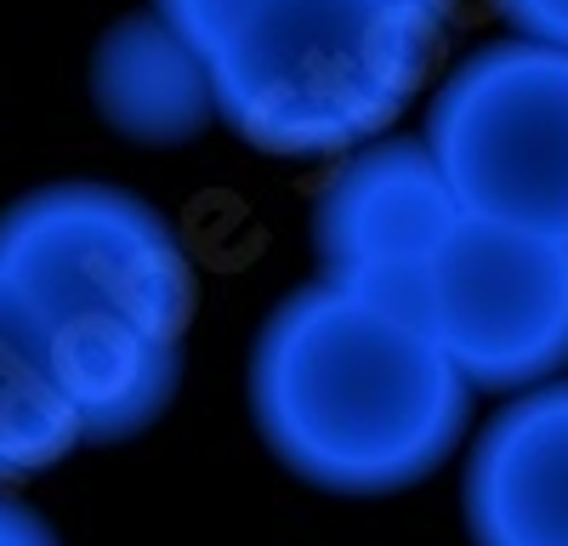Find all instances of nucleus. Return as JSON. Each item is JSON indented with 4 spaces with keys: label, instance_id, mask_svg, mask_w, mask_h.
Returning a JSON list of instances; mask_svg holds the SVG:
<instances>
[{
    "label": "nucleus",
    "instance_id": "39448f33",
    "mask_svg": "<svg viewBox=\"0 0 568 546\" xmlns=\"http://www.w3.org/2000/svg\"><path fill=\"white\" fill-rule=\"evenodd\" d=\"M426 331L471 393H535L568 364V245L460 216L449 234Z\"/></svg>",
    "mask_w": 568,
    "mask_h": 546
},
{
    "label": "nucleus",
    "instance_id": "f257e3e1",
    "mask_svg": "<svg viewBox=\"0 0 568 546\" xmlns=\"http://www.w3.org/2000/svg\"><path fill=\"white\" fill-rule=\"evenodd\" d=\"M0 267L52 342L85 444L165 416L194 318V262L165 211L109 182H58L0 216Z\"/></svg>",
    "mask_w": 568,
    "mask_h": 546
},
{
    "label": "nucleus",
    "instance_id": "20e7f679",
    "mask_svg": "<svg viewBox=\"0 0 568 546\" xmlns=\"http://www.w3.org/2000/svg\"><path fill=\"white\" fill-rule=\"evenodd\" d=\"M420 143L466 216L568 245V52L478 46L444 74Z\"/></svg>",
    "mask_w": 568,
    "mask_h": 546
},
{
    "label": "nucleus",
    "instance_id": "0eeeda50",
    "mask_svg": "<svg viewBox=\"0 0 568 546\" xmlns=\"http://www.w3.org/2000/svg\"><path fill=\"white\" fill-rule=\"evenodd\" d=\"M471 546H568V382L495 410L466 455Z\"/></svg>",
    "mask_w": 568,
    "mask_h": 546
},
{
    "label": "nucleus",
    "instance_id": "423d86ee",
    "mask_svg": "<svg viewBox=\"0 0 568 546\" xmlns=\"http://www.w3.org/2000/svg\"><path fill=\"white\" fill-rule=\"evenodd\" d=\"M460 216L466 211L426 143L382 136L353 149L313 205V251L324 285L426 325L433 267Z\"/></svg>",
    "mask_w": 568,
    "mask_h": 546
},
{
    "label": "nucleus",
    "instance_id": "6e6552de",
    "mask_svg": "<svg viewBox=\"0 0 568 546\" xmlns=\"http://www.w3.org/2000/svg\"><path fill=\"white\" fill-rule=\"evenodd\" d=\"M91 103L136 149H182L222 120L211 63L154 12H131L91 46Z\"/></svg>",
    "mask_w": 568,
    "mask_h": 546
},
{
    "label": "nucleus",
    "instance_id": "1a4fd4ad",
    "mask_svg": "<svg viewBox=\"0 0 568 546\" xmlns=\"http://www.w3.org/2000/svg\"><path fill=\"white\" fill-rule=\"evenodd\" d=\"M85 444L52 342L18 280L0 267V484L34 478Z\"/></svg>",
    "mask_w": 568,
    "mask_h": 546
},
{
    "label": "nucleus",
    "instance_id": "9b49d317",
    "mask_svg": "<svg viewBox=\"0 0 568 546\" xmlns=\"http://www.w3.org/2000/svg\"><path fill=\"white\" fill-rule=\"evenodd\" d=\"M506 12L517 40L551 46V52H568V0H495Z\"/></svg>",
    "mask_w": 568,
    "mask_h": 546
},
{
    "label": "nucleus",
    "instance_id": "ddd939ff",
    "mask_svg": "<svg viewBox=\"0 0 568 546\" xmlns=\"http://www.w3.org/2000/svg\"><path fill=\"white\" fill-rule=\"evenodd\" d=\"M426 7H449V0H426Z\"/></svg>",
    "mask_w": 568,
    "mask_h": 546
},
{
    "label": "nucleus",
    "instance_id": "7ed1b4c3",
    "mask_svg": "<svg viewBox=\"0 0 568 546\" xmlns=\"http://www.w3.org/2000/svg\"><path fill=\"white\" fill-rule=\"evenodd\" d=\"M444 7L426 0H256L211 52L216 114L267 154L382 143L433 74Z\"/></svg>",
    "mask_w": 568,
    "mask_h": 546
},
{
    "label": "nucleus",
    "instance_id": "f8f14e48",
    "mask_svg": "<svg viewBox=\"0 0 568 546\" xmlns=\"http://www.w3.org/2000/svg\"><path fill=\"white\" fill-rule=\"evenodd\" d=\"M0 546H58L52 524H45L29 501L0 489Z\"/></svg>",
    "mask_w": 568,
    "mask_h": 546
},
{
    "label": "nucleus",
    "instance_id": "f03ea898",
    "mask_svg": "<svg viewBox=\"0 0 568 546\" xmlns=\"http://www.w3.org/2000/svg\"><path fill=\"white\" fill-rule=\"evenodd\" d=\"M251 416L302 484L398 495L449 462L471 387L420 318L318 280L267 313L251 347Z\"/></svg>",
    "mask_w": 568,
    "mask_h": 546
},
{
    "label": "nucleus",
    "instance_id": "9d476101",
    "mask_svg": "<svg viewBox=\"0 0 568 546\" xmlns=\"http://www.w3.org/2000/svg\"><path fill=\"white\" fill-rule=\"evenodd\" d=\"M251 7H256V0H154V18H160L165 29H176V34L211 63V52L245 23Z\"/></svg>",
    "mask_w": 568,
    "mask_h": 546
}]
</instances>
